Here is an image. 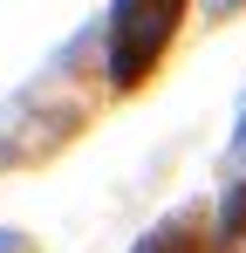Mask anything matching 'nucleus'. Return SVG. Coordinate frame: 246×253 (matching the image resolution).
<instances>
[{
	"mask_svg": "<svg viewBox=\"0 0 246 253\" xmlns=\"http://www.w3.org/2000/svg\"><path fill=\"white\" fill-rule=\"evenodd\" d=\"M185 0H117L110 7V83L130 89L144 83V69L164 55L171 28H178Z\"/></svg>",
	"mask_w": 246,
	"mask_h": 253,
	"instance_id": "1",
	"label": "nucleus"
},
{
	"mask_svg": "<svg viewBox=\"0 0 246 253\" xmlns=\"http://www.w3.org/2000/svg\"><path fill=\"white\" fill-rule=\"evenodd\" d=\"M219 233H226V240H240V233H246V185L226 199V212H219Z\"/></svg>",
	"mask_w": 246,
	"mask_h": 253,
	"instance_id": "2",
	"label": "nucleus"
}]
</instances>
